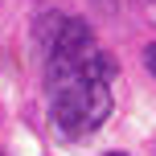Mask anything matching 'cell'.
<instances>
[{
  "mask_svg": "<svg viewBox=\"0 0 156 156\" xmlns=\"http://www.w3.org/2000/svg\"><path fill=\"white\" fill-rule=\"evenodd\" d=\"M144 66H148V70L156 74V41H152V45H148V49H144Z\"/></svg>",
  "mask_w": 156,
  "mask_h": 156,
  "instance_id": "7a4b0ae2",
  "label": "cell"
},
{
  "mask_svg": "<svg viewBox=\"0 0 156 156\" xmlns=\"http://www.w3.org/2000/svg\"><path fill=\"white\" fill-rule=\"evenodd\" d=\"M107 156H119V152H107Z\"/></svg>",
  "mask_w": 156,
  "mask_h": 156,
  "instance_id": "3957f363",
  "label": "cell"
},
{
  "mask_svg": "<svg viewBox=\"0 0 156 156\" xmlns=\"http://www.w3.org/2000/svg\"><path fill=\"white\" fill-rule=\"evenodd\" d=\"M111 78H115V62L103 49H94L78 70L45 78L49 86V123L62 140H86L107 123L111 107Z\"/></svg>",
  "mask_w": 156,
  "mask_h": 156,
  "instance_id": "6da1fadb",
  "label": "cell"
}]
</instances>
